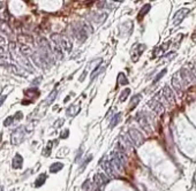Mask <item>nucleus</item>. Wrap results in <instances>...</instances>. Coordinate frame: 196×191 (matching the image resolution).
Wrapping results in <instances>:
<instances>
[{
  "instance_id": "6",
  "label": "nucleus",
  "mask_w": 196,
  "mask_h": 191,
  "mask_svg": "<svg viewBox=\"0 0 196 191\" xmlns=\"http://www.w3.org/2000/svg\"><path fill=\"white\" fill-rule=\"evenodd\" d=\"M57 93H58V91H57V90H54V91H53V92L51 93L50 96H49V98H47V100H46V104H49V105H50V104L52 103L53 100L55 99V96H57Z\"/></svg>"
},
{
  "instance_id": "7",
  "label": "nucleus",
  "mask_w": 196,
  "mask_h": 191,
  "mask_svg": "<svg viewBox=\"0 0 196 191\" xmlns=\"http://www.w3.org/2000/svg\"><path fill=\"white\" fill-rule=\"evenodd\" d=\"M21 52H22V54H24V55H28V54H30L31 50H30V47H28L27 45H22L21 46Z\"/></svg>"
},
{
  "instance_id": "17",
  "label": "nucleus",
  "mask_w": 196,
  "mask_h": 191,
  "mask_svg": "<svg viewBox=\"0 0 196 191\" xmlns=\"http://www.w3.org/2000/svg\"><path fill=\"white\" fill-rule=\"evenodd\" d=\"M4 55H6L5 50H4V47H0V57H4Z\"/></svg>"
},
{
  "instance_id": "10",
  "label": "nucleus",
  "mask_w": 196,
  "mask_h": 191,
  "mask_svg": "<svg viewBox=\"0 0 196 191\" xmlns=\"http://www.w3.org/2000/svg\"><path fill=\"white\" fill-rule=\"evenodd\" d=\"M119 82H120V84H127V83H128V81H127V79H126V77H125V75L124 74H120V75H119Z\"/></svg>"
},
{
  "instance_id": "13",
  "label": "nucleus",
  "mask_w": 196,
  "mask_h": 191,
  "mask_svg": "<svg viewBox=\"0 0 196 191\" xmlns=\"http://www.w3.org/2000/svg\"><path fill=\"white\" fill-rule=\"evenodd\" d=\"M119 116H120V114H117V115L114 116V119H113V121H112V122H111V125H112V127H114V125H117L118 120H119Z\"/></svg>"
},
{
  "instance_id": "15",
  "label": "nucleus",
  "mask_w": 196,
  "mask_h": 191,
  "mask_svg": "<svg viewBox=\"0 0 196 191\" xmlns=\"http://www.w3.org/2000/svg\"><path fill=\"white\" fill-rule=\"evenodd\" d=\"M164 74H165V70H163V72H160V74H159V75H157V77H156V79H155V83H156L157 81H159V79H162V76H163Z\"/></svg>"
},
{
  "instance_id": "8",
  "label": "nucleus",
  "mask_w": 196,
  "mask_h": 191,
  "mask_svg": "<svg viewBox=\"0 0 196 191\" xmlns=\"http://www.w3.org/2000/svg\"><path fill=\"white\" fill-rule=\"evenodd\" d=\"M149 9H150V5H145V6L142 8V11L138 13V19H140V17H142V16H144V14L147 13Z\"/></svg>"
},
{
  "instance_id": "16",
  "label": "nucleus",
  "mask_w": 196,
  "mask_h": 191,
  "mask_svg": "<svg viewBox=\"0 0 196 191\" xmlns=\"http://www.w3.org/2000/svg\"><path fill=\"white\" fill-rule=\"evenodd\" d=\"M6 98H7V96H5V94H4V96H0V107H1L2 103L5 101V99H6Z\"/></svg>"
},
{
  "instance_id": "18",
  "label": "nucleus",
  "mask_w": 196,
  "mask_h": 191,
  "mask_svg": "<svg viewBox=\"0 0 196 191\" xmlns=\"http://www.w3.org/2000/svg\"><path fill=\"white\" fill-rule=\"evenodd\" d=\"M67 134H68V130H66V131L64 132V135H62V138H65V137H67V136H68Z\"/></svg>"
},
{
  "instance_id": "2",
  "label": "nucleus",
  "mask_w": 196,
  "mask_h": 191,
  "mask_svg": "<svg viewBox=\"0 0 196 191\" xmlns=\"http://www.w3.org/2000/svg\"><path fill=\"white\" fill-rule=\"evenodd\" d=\"M22 162H23V158L20 154H15V157L13 159V168L14 169H19L22 167Z\"/></svg>"
},
{
  "instance_id": "4",
  "label": "nucleus",
  "mask_w": 196,
  "mask_h": 191,
  "mask_svg": "<svg viewBox=\"0 0 196 191\" xmlns=\"http://www.w3.org/2000/svg\"><path fill=\"white\" fill-rule=\"evenodd\" d=\"M46 180V175L45 174H42V175H39V177L36 180V182H35V186L36 188H38V186H40V185L44 184V182H45Z\"/></svg>"
},
{
  "instance_id": "1",
  "label": "nucleus",
  "mask_w": 196,
  "mask_h": 191,
  "mask_svg": "<svg viewBox=\"0 0 196 191\" xmlns=\"http://www.w3.org/2000/svg\"><path fill=\"white\" fill-rule=\"evenodd\" d=\"M24 130H26L24 127H19V128H16L12 132V135H11V142H12V144L19 145L22 143V140L24 139Z\"/></svg>"
},
{
  "instance_id": "19",
  "label": "nucleus",
  "mask_w": 196,
  "mask_h": 191,
  "mask_svg": "<svg viewBox=\"0 0 196 191\" xmlns=\"http://www.w3.org/2000/svg\"><path fill=\"white\" fill-rule=\"evenodd\" d=\"M5 43V38L4 37H0V44H4Z\"/></svg>"
},
{
  "instance_id": "12",
  "label": "nucleus",
  "mask_w": 196,
  "mask_h": 191,
  "mask_svg": "<svg viewBox=\"0 0 196 191\" xmlns=\"http://www.w3.org/2000/svg\"><path fill=\"white\" fill-rule=\"evenodd\" d=\"M128 93H129V90H128V89H127V90H125L124 92H122V94L120 96V99L124 101L125 99H126V97H127V94H128Z\"/></svg>"
},
{
  "instance_id": "3",
  "label": "nucleus",
  "mask_w": 196,
  "mask_h": 191,
  "mask_svg": "<svg viewBox=\"0 0 196 191\" xmlns=\"http://www.w3.org/2000/svg\"><path fill=\"white\" fill-rule=\"evenodd\" d=\"M62 167H64V165H62L61 162H54V164L50 167V171H51V173H57V171H59L60 169H62Z\"/></svg>"
},
{
  "instance_id": "20",
  "label": "nucleus",
  "mask_w": 196,
  "mask_h": 191,
  "mask_svg": "<svg viewBox=\"0 0 196 191\" xmlns=\"http://www.w3.org/2000/svg\"><path fill=\"white\" fill-rule=\"evenodd\" d=\"M0 191H4V188H2V186H0Z\"/></svg>"
},
{
  "instance_id": "9",
  "label": "nucleus",
  "mask_w": 196,
  "mask_h": 191,
  "mask_svg": "<svg viewBox=\"0 0 196 191\" xmlns=\"http://www.w3.org/2000/svg\"><path fill=\"white\" fill-rule=\"evenodd\" d=\"M14 121H15V120H14V116H8V118L4 121V125H5V127H8V125H12Z\"/></svg>"
},
{
  "instance_id": "14",
  "label": "nucleus",
  "mask_w": 196,
  "mask_h": 191,
  "mask_svg": "<svg viewBox=\"0 0 196 191\" xmlns=\"http://www.w3.org/2000/svg\"><path fill=\"white\" fill-rule=\"evenodd\" d=\"M22 119V112H17L15 115H14V120L16 121V120H21Z\"/></svg>"
},
{
  "instance_id": "5",
  "label": "nucleus",
  "mask_w": 196,
  "mask_h": 191,
  "mask_svg": "<svg viewBox=\"0 0 196 191\" xmlns=\"http://www.w3.org/2000/svg\"><path fill=\"white\" fill-rule=\"evenodd\" d=\"M187 12H188L187 9H181V11H179V12L176 13V16H178L179 19H178V21H175L174 23H175V24H178V23H180V22H181V20H182V19H183V15H182V14H186V13H187Z\"/></svg>"
},
{
  "instance_id": "11",
  "label": "nucleus",
  "mask_w": 196,
  "mask_h": 191,
  "mask_svg": "<svg viewBox=\"0 0 196 191\" xmlns=\"http://www.w3.org/2000/svg\"><path fill=\"white\" fill-rule=\"evenodd\" d=\"M140 98H141V96H135V97H134V99H133V101H131V108H134V106L137 104V101L140 100Z\"/></svg>"
}]
</instances>
